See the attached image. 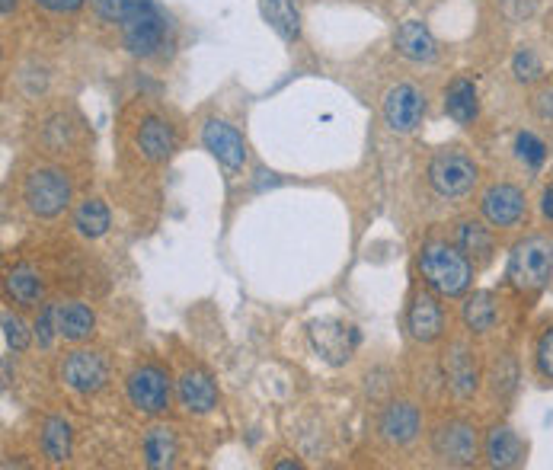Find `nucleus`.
Listing matches in <instances>:
<instances>
[{"label": "nucleus", "instance_id": "37", "mask_svg": "<svg viewBox=\"0 0 553 470\" xmlns=\"http://www.w3.org/2000/svg\"><path fill=\"white\" fill-rule=\"evenodd\" d=\"M541 212H544V218L553 221V186L544 189V196H541Z\"/></svg>", "mask_w": 553, "mask_h": 470}, {"label": "nucleus", "instance_id": "7", "mask_svg": "<svg viewBox=\"0 0 553 470\" xmlns=\"http://www.w3.org/2000/svg\"><path fill=\"white\" fill-rule=\"evenodd\" d=\"M426 116V100L413 84H397L384 96V122L390 132H413V128Z\"/></svg>", "mask_w": 553, "mask_h": 470}, {"label": "nucleus", "instance_id": "13", "mask_svg": "<svg viewBox=\"0 0 553 470\" xmlns=\"http://www.w3.org/2000/svg\"><path fill=\"white\" fill-rule=\"evenodd\" d=\"M406 327H410L413 339L419 343H435L445 333V311L432 295H416L406 314Z\"/></svg>", "mask_w": 553, "mask_h": 470}, {"label": "nucleus", "instance_id": "11", "mask_svg": "<svg viewBox=\"0 0 553 470\" xmlns=\"http://www.w3.org/2000/svg\"><path fill=\"white\" fill-rule=\"evenodd\" d=\"M432 451L448 464H474L477 458V432L467 423H445L432 435Z\"/></svg>", "mask_w": 553, "mask_h": 470}, {"label": "nucleus", "instance_id": "21", "mask_svg": "<svg viewBox=\"0 0 553 470\" xmlns=\"http://www.w3.org/2000/svg\"><path fill=\"white\" fill-rule=\"evenodd\" d=\"M173 128L167 122H160V119H144L141 125V132H138V148L141 154L154 160V164H160V160H167L173 154Z\"/></svg>", "mask_w": 553, "mask_h": 470}, {"label": "nucleus", "instance_id": "25", "mask_svg": "<svg viewBox=\"0 0 553 470\" xmlns=\"http://www.w3.org/2000/svg\"><path fill=\"white\" fill-rule=\"evenodd\" d=\"M109 224H112V215H109L106 202H100V199H87V202L77 205V212H74V228H77L80 237H87V240L103 237V234L109 231Z\"/></svg>", "mask_w": 553, "mask_h": 470}, {"label": "nucleus", "instance_id": "1", "mask_svg": "<svg viewBox=\"0 0 553 470\" xmlns=\"http://www.w3.org/2000/svg\"><path fill=\"white\" fill-rule=\"evenodd\" d=\"M419 272L426 285L445 298H461L474 285V259L464 250L448 247V243H429L419 253Z\"/></svg>", "mask_w": 553, "mask_h": 470}, {"label": "nucleus", "instance_id": "12", "mask_svg": "<svg viewBox=\"0 0 553 470\" xmlns=\"http://www.w3.org/2000/svg\"><path fill=\"white\" fill-rule=\"evenodd\" d=\"M122 29H125V32H122L125 48H128L132 55H141V58L154 55L157 48H160V42H164V16H160L154 7H151L148 13L135 16V20L125 23Z\"/></svg>", "mask_w": 553, "mask_h": 470}, {"label": "nucleus", "instance_id": "28", "mask_svg": "<svg viewBox=\"0 0 553 470\" xmlns=\"http://www.w3.org/2000/svg\"><path fill=\"white\" fill-rule=\"evenodd\" d=\"M42 451H45V458L55 461V464L71 458V426L64 423V419L52 416L45 423V429H42Z\"/></svg>", "mask_w": 553, "mask_h": 470}, {"label": "nucleus", "instance_id": "22", "mask_svg": "<svg viewBox=\"0 0 553 470\" xmlns=\"http://www.w3.org/2000/svg\"><path fill=\"white\" fill-rule=\"evenodd\" d=\"M445 112L458 122V125H470L477 119L480 103H477V87L470 84L467 77H458L445 93Z\"/></svg>", "mask_w": 553, "mask_h": 470}, {"label": "nucleus", "instance_id": "38", "mask_svg": "<svg viewBox=\"0 0 553 470\" xmlns=\"http://www.w3.org/2000/svg\"><path fill=\"white\" fill-rule=\"evenodd\" d=\"M13 4H16V0H0V10H4V16H10Z\"/></svg>", "mask_w": 553, "mask_h": 470}, {"label": "nucleus", "instance_id": "5", "mask_svg": "<svg viewBox=\"0 0 553 470\" xmlns=\"http://www.w3.org/2000/svg\"><path fill=\"white\" fill-rule=\"evenodd\" d=\"M128 400L141 413H164L170 407V378L164 368L141 365L128 375Z\"/></svg>", "mask_w": 553, "mask_h": 470}, {"label": "nucleus", "instance_id": "9", "mask_svg": "<svg viewBox=\"0 0 553 470\" xmlns=\"http://www.w3.org/2000/svg\"><path fill=\"white\" fill-rule=\"evenodd\" d=\"M483 218L493 224V228H515L518 221L525 218V192L512 186V183H496L486 189V196L480 202Z\"/></svg>", "mask_w": 553, "mask_h": 470}, {"label": "nucleus", "instance_id": "14", "mask_svg": "<svg viewBox=\"0 0 553 470\" xmlns=\"http://www.w3.org/2000/svg\"><path fill=\"white\" fill-rule=\"evenodd\" d=\"M180 403L183 410L189 413H211L218 403V387L211 381L205 371L189 368L186 375L180 378Z\"/></svg>", "mask_w": 553, "mask_h": 470}, {"label": "nucleus", "instance_id": "2", "mask_svg": "<svg viewBox=\"0 0 553 470\" xmlns=\"http://www.w3.org/2000/svg\"><path fill=\"white\" fill-rule=\"evenodd\" d=\"M509 282L518 291H541L553 279V240L534 234L518 240L509 256Z\"/></svg>", "mask_w": 553, "mask_h": 470}, {"label": "nucleus", "instance_id": "24", "mask_svg": "<svg viewBox=\"0 0 553 470\" xmlns=\"http://www.w3.org/2000/svg\"><path fill=\"white\" fill-rule=\"evenodd\" d=\"M496 317H499V307L493 291H474L464 301V327L470 333H490L496 327Z\"/></svg>", "mask_w": 553, "mask_h": 470}, {"label": "nucleus", "instance_id": "32", "mask_svg": "<svg viewBox=\"0 0 553 470\" xmlns=\"http://www.w3.org/2000/svg\"><path fill=\"white\" fill-rule=\"evenodd\" d=\"M32 333H36V339H39L42 349H52L55 336H58V327H55V304H45V307H42V314H39V320H36V327H32Z\"/></svg>", "mask_w": 553, "mask_h": 470}, {"label": "nucleus", "instance_id": "30", "mask_svg": "<svg viewBox=\"0 0 553 470\" xmlns=\"http://www.w3.org/2000/svg\"><path fill=\"white\" fill-rule=\"evenodd\" d=\"M515 151H518V157L525 160V167H528V170H541V167H544V160H547L544 141H541V138H534L531 132H522V135L515 138Z\"/></svg>", "mask_w": 553, "mask_h": 470}, {"label": "nucleus", "instance_id": "19", "mask_svg": "<svg viewBox=\"0 0 553 470\" xmlns=\"http://www.w3.org/2000/svg\"><path fill=\"white\" fill-rule=\"evenodd\" d=\"M259 13L285 42H295L301 36V13L295 0H259Z\"/></svg>", "mask_w": 553, "mask_h": 470}, {"label": "nucleus", "instance_id": "8", "mask_svg": "<svg viewBox=\"0 0 553 470\" xmlns=\"http://www.w3.org/2000/svg\"><path fill=\"white\" fill-rule=\"evenodd\" d=\"M202 141L224 170L237 173V170H243V164H247V144H243V138L234 125H227L221 119H208L202 128Z\"/></svg>", "mask_w": 553, "mask_h": 470}, {"label": "nucleus", "instance_id": "34", "mask_svg": "<svg viewBox=\"0 0 553 470\" xmlns=\"http://www.w3.org/2000/svg\"><path fill=\"white\" fill-rule=\"evenodd\" d=\"M538 371L553 381V327H547L538 339Z\"/></svg>", "mask_w": 553, "mask_h": 470}, {"label": "nucleus", "instance_id": "23", "mask_svg": "<svg viewBox=\"0 0 553 470\" xmlns=\"http://www.w3.org/2000/svg\"><path fill=\"white\" fill-rule=\"evenodd\" d=\"M445 368H448V381L458 397H470L477 391V365H474V355L464 346H451Z\"/></svg>", "mask_w": 553, "mask_h": 470}, {"label": "nucleus", "instance_id": "17", "mask_svg": "<svg viewBox=\"0 0 553 470\" xmlns=\"http://www.w3.org/2000/svg\"><path fill=\"white\" fill-rule=\"evenodd\" d=\"M55 327H58V336L71 339V343H80V339H87L96 327V317L87 304L80 301H58L55 304Z\"/></svg>", "mask_w": 553, "mask_h": 470}, {"label": "nucleus", "instance_id": "26", "mask_svg": "<svg viewBox=\"0 0 553 470\" xmlns=\"http://www.w3.org/2000/svg\"><path fill=\"white\" fill-rule=\"evenodd\" d=\"M7 295L16 301V304H39L42 298V279H39V272L20 263V266H13L7 272Z\"/></svg>", "mask_w": 553, "mask_h": 470}, {"label": "nucleus", "instance_id": "29", "mask_svg": "<svg viewBox=\"0 0 553 470\" xmlns=\"http://www.w3.org/2000/svg\"><path fill=\"white\" fill-rule=\"evenodd\" d=\"M93 7H96V13L103 16V20L125 26V23H132L135 16L148 13L154 4L151 0H93Z\"/></svg>", "mask_w": 553, "mask_h": 470}, {"label": "nucleus", "instance_id": "36", "mask_svg": "<svg viewBox=\"0 0 553 470\" xmlns=\"http://www.w3.org/2000/svg\"><path fill=\"white\" fill-rule=\"evenodd\" d=\"M534 106H538V116L541 119H553V90H544Z\"/></svg>", "mask_w": 553, "mask_h": 470}, {"label": "nucleus", "instance_id": "18", "mask_svg": "<svg viewBox=\"0 0 553 470\" xmlns=\"http://www.w3.org/2000/svg\"><path fill=\"white\" fill-rule=\"evenodd\" d=\"M486 458L493 467H518L525 461V445L509 426H496L486 435Z\"/></svg>", "mask_w": 553, "mask_h": 470}, {"label": "nucleus", "instance_id": "31", "mask_svg": "<svg viewBox=\"0 0 553 470\" xmlns=\"http://www.w3.org/2000/svg\"><path fill=\"white\" fill-rule=\"evenodd\" d=\"M512 71H515L518 80H522V84H534V80H541V74H544L541 61H538V55L531 52V48H522V52L512 58Z\"/></svg>", "mask_w": 553, "mask_h": 470}, {"label": "nucleus", "instance_id": "15", "mask_svg": "<svg viewBox=\"0 0 553 470\" xmlns=\"http://www.w3.org/2000/svg\"><path fill=\"white\" fill-rule=\"evenodd\" d=\"M419 410L413 403H390L381 416V435L394 445H410L419 435Z\"/></svg>", "mask_w": 553, "mask_h": 470}, {"label": "nucleus", "instance_id": "3", "mask_svg": "<svg viewBox=\"0 0 553 470\" xmlns=\"http://www.w3.org/2000/svg\"><path fill=\"white\" fill-rule=\"evenodd\" d=\"M429 183L442 199H461L477 186V164L464 151H438L429 164Z\"/></svg>", "mask_w": 553, "mask_h": 470}, {"label": "nucleus", "instance_id": "10", "mask_svg": "<svg viewBox=\"0 0 553 470\" xmlns=\"http://www.w3.org/2000/svg\"><path fill=\"white\" fill-rule=\"evenodd\" d=\"M311 343L327 362L343 365L349 362L352 349L359 346V330L346 327V323H339V320H320L311 327Z\"/></svg>", "mask_w": 553, "mask_h": 470}, {"label": "nucleus", "instance_id": "33", "mask_svg": "<svg viewBox=\"0 0 553 470\" xmlns=\"http://www.w3.org/2000/svg\"><path fill=\"white\" fill-rule=\"evenodd\" d=\"M4 339H7V346L10 349H16V352H23L26 346H29V330H26V323L16 317V314H10V311H4Z\"/></svg>", "mask_w": 553, "mask_h": 470}, {"label": "nucleus", "instance_id": "4", "mask_svg": "<svg viewBox=\"0 0 553 470\" xmlns=\"http://www.w3.org/2000/svg\"><path fill=\"white\" fill-rule=\"evenodd\" d=\"M23 199L32 215L58 218L71 205V180L61 170H36L26 176Z\"/></svg>", "mask_w": 553, "mask_h": 470}, {"label": "nucleus", "instance_id": "20", "mask_svg": "<svg viewBox=\"0 0 553 470\" xmlns=\"http://www.w3.org/2000/svg\"><path fill=\"white\" fill-rule=\"evenodd\" d=\"M176 455H180V442H176V435L170 426H154L144 435V461L154 470H164V467H173Z\"/></svg>", "mask_w": 553, "mask_h": 470}, {"label": "nucleus", "instance_id": "16", "mask_svg": "<svg viewBox=\"0 0 553 470\" xmlns=\"http://www.w3.org/2000/svg\"><path fill=\"white\" fill-rule=\"evenodd\" d=\"M394 45H397V52L403 58H410V61H432L438 55V45L432 39V32L426 23H419V20H406L400 29H397V36H394Z\"/></svg>", "mask_w": 553, "mask_h": 470}, {"label": "nucleus", "instance_id": "35", "mask_svg": "<svg viewBox=\"0 0 553 470\" xmlns=\"http://www.w3.org/2000/svg\"><path fill=\"white\" fill-rule=\"evenodd\" d=\"M45 10H55V13H74L84 7V0H36Z\"/></svg>", "mask_w": 553, "mask_h": 470}, {"label": "nucleus", "instance_id": "6", "mask_svg": "<svg viewBox=\"0 0 553 470\" xmlns=\"http://www.w3.org/2000/svg\"><path fill=\"white\" fill-rule=\"evenodd\" d=\"M61 381L77 394H93L109 381V365L100 352L93 349H77L71 352L61 365Z\"/></svg>", "mask_w": 553, "mask_h": 470}, {"label": "nucleus", "instance_id": "27", "mask_svg": "<svg viewBox=\"0 0 553 470\" xmlns=\"http://www.w3.org/2000/svg\"><path fill=\"white\" fill-rule=\"evenodd\" d=\"M458 247L470 259H477V263H486V259L493 256V234H490V228H483L480 221H464L461 228H458Z\"/></svg>", "mask_w": 553, "mask_h": 470}]
</instances>
